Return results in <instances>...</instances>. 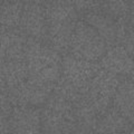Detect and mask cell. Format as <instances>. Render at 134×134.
<instances>
[{
    "mask_svg": "<svg viewBox=\"0 0 134 134\" xmlns=\"http://www.w3.org/2000/svg\"><path fill=\"white\" fill-rule=\"evenodd\" d=\"M44 6L47 24L46 45L60 55H66L72 34L78 21V14L67 0H50Z\"/></svg>",
    "mask_w": 134,
    "mask_h": 134,
    "instance_id": "cell-1",
    "label": "cell"
},
{
    "mask_svg": "<svg viewBox=\"0 0 134 134\" xmlns=\"http://www.w3.org/2000/svg\"><path fill=\"white\" fill-rule=\"evenodd\" d=\"M28 81L55 87L62 76V55L40 41L28 38L25 46Z\"/></svg>",
    "mask_w": 134,
    "mask_h": 134,
    "instance_id": "cell-2",
    "label": "cell"
},
{
    "mask_svg": "<svg viewBox=\"0 0 134 134\" xmlns=\"http://www.w3.org/2000/svg\"><path fill=\"white\" fill-rule=\"evenodd\" d=\"M108 48L102 36L84 20H78L69 41L68 54L79 59L99 62Z\"/></svg>",
    "mask_w": 134,
    "mask_h": 134,
    "instance_id": "cell-3",
    "label": "cell"
},
{
    "mask_svg": "<svg viewBox=\"0 0 134 134\" xmlns=\"http://www.w3.org/2000/svg\"><path fill=\"white\" fill-rule=\"evenodd\" d=\"M100 69L98 62L79 59L69 54L62 56V78L83 92H88L90 84Z\"/></svg>",
    "mask_w": 134,
    "mask_h": 134,
    "instance_id": "cell-4",
    "label": "cell"
},
{
    "mask_svg": "<svg viewBox=\"0 0 134 134\" xmlns=\"http://www.w3.org/2000/svg\"><path fill=\"white\" fill-rule=\"evenodd\" d=\"M120 76L100 68L90 84L87 97L98 114L112 106L113 98L120 85Z\"/></svg>",
    "mask_w": 134,
    "mask_h": 134,
    "instance_id": "cell-5",
    "label": "cell"
},
{
    "mask_svg": "<svg viewBox=\"0 0 134 134\" xmlns=\"http://www.w3.org/2000/svg\"><path fill=\"white\" fill-rule=\"evenodd\" d=\"M18 29L27 38L46 44L47 24H46L45 6L32 1L24 2Z\"/></svg>",
    "mask_w": 134,
    "mask_h": 134,
    "instance_id": "cell-6",
    "label": "cell"
},
{
    "mask_svg": "<svg viewBox=\"0 0 134 134\" xmlns=\"http://www.w3.org/2000/svg\"><path fill=\"white\" fill-rule=\"evenodd\" d=\"M54 87L40 85L27 81L7 91L12 106H43L52 94Z\"/></svg>",
    "mask_w": 134,
    "mask_h": 134,
    "instance_id": "cell-7",
    "label": "cell"
},
{
    "mask_svg": "<svg viewBox=\"0 0 134 134\" xmlns=\"http://www.w3.org/2000/svg\"><path fill=\"white\" fill-rule=\"evenodd\" d=\"M8 121L11 134H41V116L38 107L14 106Z\"/></svg>",
    "mask_w": 134,
    "mask_h": 134,
    "instance_id": "cell-8",
    "label": "cell"
},
{
    "mask_svg": "<svg viewBox=\"0 0 134 134\" xmlns=\"http://www.w3.org/2000/svg\"><path fill=\"white\" fill-rule=\"evenodd\" d=\"M27 39L18 28L0 30V68L6 63L25 59Z\"/></svg>",
    "mask_w": 134,
    "mask_h": 134,
    "instance_id": "cell-9",
    "label": "cell"
},
{
    "mask_svg": "<svg viewBox=\"0 0 134 134\" xmlns=\"http://www.w3.org/2000/svg\"><path fill=\"white\" fill-rule=\"evenodd\" d=\"M98 63L102 69L117 76H129L134 69V58L121 46L108 47Z\"/></svg>",
    "mask_w": 134,
    "mask_h": 134,
    "instance_id": "cell-10",
    "label": "cell"
},
{
    "mask_svg": "<svg viewBox=\"0 0 134 134\" xmlns=\"http://www.w3.org/2000/svg\"><path fill=\"white\" fill-rule=\"evenodd\" d=\"M133 127L126 117L112 105L98 115L95 131L103 134H121Z\"/></svg>",
    "mask_w": 134,
    "mask_h": 134,
    "instance_id": "cell-11",
    "label": "cell"
},
{
    "mask_svg": "<svg viewBox=\"0 0 134 134\" xmlns=\"http://www.w3.org/2000/svg\"><path fill=\"white\" fill-rule=\"evenodd\" d=\"M73 114L77 127L85 134L95 131L98 112L87 97V94L73 104Z\"/></svg>",
    "mask_w": 134,
    "mask_h": 134,
    "instance_id": "cell-12",
    "label": "cell"
},
{
    "mask_svg": "<svg viewBox=\"0 0 134 134\" xmlns=\"http://www.w3.org/2000/svg\"><path fill=\"white\" fill-rule=\"evenodd\" d=\"M112 105L134 126V83L129 77L121 79Z\"/></svg>",
    "mask_w": 134,
    "mask_h": 134,
    "instance_id": "cell-13",
    "label": "cell"
},
{
    "mask_svg": "<svg viewBox=\"0 0 134 134\" xmlns=\"http://www.w3.org/2000/svg\"><path fill=\"white\" fill-rule=\"evenodd\" d=\"M83 20L102 36L108 47L116 46V20L102 14L100 11L84 15Z\"/></svg>",
    "mask_w": 134,
    "mask_h": 134,
    "instance_id": "cell-14",
    "label": "cell"
},
{
    "mask_svg": "<svg viewBox=\"0 0 134 134\" xmlns=\"http://www.w3.org/2000/svg\"><path fill=\"white\" fill-rule=\"evenodd\" d=\"M0 70L5 78L7 91L20 85L28 79V67L26 59L6 63L2 65Z\"/></svg>",
    "mask_w": 134,
    "mask_h": 134,
    "instance_id": "cell-15",
    "label": "cell"
},
{
    "mask_svg": "<svg viewBox=\"0 0 134 134\" xmlns=\"http://www.w3.org/2000/svg\"><path fill=\"white\" fill-rule=\"evenodd\" d=\"M24 2H12L0 5V30L17 29L23 14Z\"/></svg>",
    "mask_w": 134,
    "mask_h": 134,
    "instance_id": "cell-16",
    "label": "cell"
},
{
    "mask_svg": "<svg viewBox=\"0 0 134 134\" xmlns=\"http://www.w3.org/2000/svg\"><path fill=\"white\" fill-rule=\"evenodd\" d=\"M126 18L116 20V46L123 47L134 58V29Z\"/></svg>",
    "mask_w": 134,
    "mask_h": 134,
    "instance_id": "cell-17",
    "label": "cell"
},
{
    "mask_svg": "<svg viewBox=\"0 0 134 134\" xmlns=\"http://www.w3.org/2000/svg\"><path fill=\"white\" fill-rule=\"evenodd\" d=\"M99 11L114 20H120L131 14V8L129 0H100Z\"/></svg>",
    "mask_w": 134,
    "mask_h": 134,
    "instance_id": "cell-18",
    "label": "cell"
},
{
    "mask_svg": "<svg viewBox=\"0 0 134 134\" xmlns=\"http://www.w3.org/2000/svg\"><path fill=\"white\" fill-rule=\"evenodd\" d=\"M76 12L82 16L91 12L99 11L100 7V0H67Z\"/></svg>",
    "mask_w": 134,
    "mask_h": 134,
    "instance_id": "cell-19",
    "label": "cell"
},
{
    "mask_svg": "<svg viewBox=\"0 0 134 134\" xmlns=\"http://www.w3.org/2000/svg\"><path fill=\"white\" fill-rule=\"evenodd\" d=\"M12 104L10 103L7 93L0 92V121L8 120L12 111Z\"/></svg>",
    "mask_w": 134,
    "mask_h": 134,
    "instance_id": "cell-20",
    "label": "cell"
},
{
    "mask_svg": "<svg viewBox=\"0 0 134 134\" xmlns=\"http://www.w3.org/2000/svg\"><path fill=\"white\" fill-rule=\"evenodd\" d=\"M8 120L0 121V134H11L10 127H9V121Z\"/></svg>",
    "mask_w": 134,
    "mask_h": 134,
    "instance_id": "cell-21",
    "label": "cell"
},
{
    "mask_svg": "<svg viewBox=\"0 0 134 134\" xmlns=\"http://www.w3.org/2000/svg\"><path fill=\"white\" fill-rule=\"evenodd\" d=\"M0 92L1 93H7V85L5 82V78H3V75L0 70Z\"/></svg>",
    "mask_w": 134,
    "mask_h": 134,
    "instance_id": "cell-22",
    "label": "cell"
},
{
    "mask_svg": "<svg viewBox=\"0 0 134 134\" xmlns=\"http://www.w3.org/2000/svg\"><path fill=\"white\" fill-rule=\"evenodd\" d=\"M126 19H127L129 24L131 25V27L134 29V14H132V12H131V14L127 16V18H126Z\"/></svg>",
    "mask_w": 134,
    "mask_h": 134,
    "instance_id": "cell-23",
    "label": "cell"
},
{
    "mask_svg": "<svg viewBox=\"0 0 134 134\" xmlns=\"http://www.w3.org/2000/svg\"><path fill=\"white\" fill-rule=\"evenodd\" d=\"M12 2H24V0H0V5H2V3H12Z\"/></svg>",
    "mask_w": 134,
    "mask_h": 134,
    "instance_id": "cell-24",
    "label": "cell"
},
{
    "mask_svg": "<svg viewBox=\"0 0 134 134\" xmlns=\"http://www.w3.org/2000/svg\"><path fill=\"white\" fill-rule=\"evenodd\" d=\"M26 1H32V2H38V3H41V5H45L46 2L50 1V0H26Z\"/></svg>",
    "mask_w": 134,
    "mask_h": 134,
    "instance_id": "cell-25",
    "label": "cell"
},
{
    "mask_svg": "<svg viewBox=\"0 0 134 134\" xmlns=\"http://www.w3.org/2000/svg\"><path fill=\"white\" fill-rule=\"evenodd\" d=\"M129 3H130V8H131V12L134 14V0H129Z\"/></svg>",
    "mask_w": 134,
    "mask_h": 134,
    "instance_id": "cell-26",
    "label": "cell"
},
{
    "mask_svg": "<svg viewBox=\"0 0 134 134\" xmlns=\"http://www.w3.org/2000/svg\"><path fill=\"white\" fill-rule=\"evenodd\" d=\"M127 77H129V78H130V79H131V81H132V82L134 83V69H133V72H132L131 74H130V75H129V76H127Z\"/></svg>",
    "mask_w": 134,
    "mask_h": 134,
    "instance_id": "cell-27",
    "label": "cell"
},
{
    "mask_svg": "<svg viewBox=\"0 0 134 134\" xmlns=\"http://www.w3.org/2000/svg\"><path fill=\"white\" fill-rule=\"evenodd\" d=\"M88 134H103V133H99V132H96V131H93V132H90Z\"/></svg>",
    "mask_w": 134,
    "mask_h": 134,
    "instance_id": "cell-28",
    "label": "cell"
}]
</instances>
